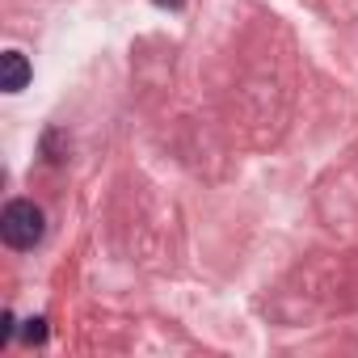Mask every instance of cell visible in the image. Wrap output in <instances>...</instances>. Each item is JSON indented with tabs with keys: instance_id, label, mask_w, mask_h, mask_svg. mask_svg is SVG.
<instances>
[{
	"instance_id": "cell-2",
	"label": "cell",
	"mask_w": 358,
	"mask_h": 358,
	"mask_svg": "<svg viewBox=\"0 0 358 358\" xmlns=\"http://www.w3.org/2000/svg\"><path fill=\"white\" fill-rule=\"evenodd\" d=\"M30 59L22 55V51H5L0 55V89L5 93H22L26 85H30Z\"/></svg>"
},
{
	"instance_id": "cell-1",
	"label": "cell",
	"mask_w": 358,
	"mask_h": 358,
	"mask_svg": "<svg viewBox=\"0 0 358 358\" xmlns=\"http://www.w3.org/2000/svg\"><path fill=\"white\" fill-rule=\"evenodd\" d=\"M43 232H47V215L30 199H13L0 211V236H5L9 249H34L43 241Z\"/></svg>"
},
{
	"instance_id": "cell-3",
	"label": "cell",
	"mask_w": 358,
	"mask_h": 358,
	"mask_svg": "<svg viewBox=\"0 0 358 358\" xmlns=\"http://www.w3.org/2000/svg\"><path fill=\"white\" fill-rule=\"evenodd\" d=\"M22 337H26L30 345H43V341H47V320H43V316H34V320H26V329H22Z\"/></svg>"
},
{
	"instance_id": "cell-5",
	"label": "cell",
	"mask_w": 358,
	"mask_h": 358,
	"mask_svg": "<svg viewBox=\"0 0 358 358\" xmlns=\"http://www.w3.org/2000/svg\"><path fill=\"white\" fill-rule=\"evenodd\" d=\"M152 5H160V9H182L186 0H152Z\"/></svg>"
},
{
	"instance_id": "cell-4",
	"label": "cell",
	"mask_w": 358,
	"mask_h": 358,
	"mask_svg": "<svg viewBox=\"0 0 358 358\" xmlns=\"http://www.w3.org/2000/svg\"><path fill=\"white\" fill-rule=\"evenodd\" d=\"M13 337V312H5V320H0V345H5Z\"/></svg>"
}]
</instances>
